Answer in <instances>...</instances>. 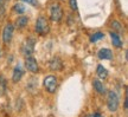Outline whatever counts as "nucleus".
I'll use <instances>...</instances> for the list:
<instances>
[{
    "label": "nucleus",
    "mask_w": 128,
    "mask_h": 117,
    "mask_svg": "<svg viewBox=\"0 0 128 117\" xmlns=\"http://www.w3.org/2000/svg\"><path fill=\"white\" fill-rule=\"evenodd\" d=\"M92 85H94V89H95V91L97 92V94H100V95H104L106 94V88H104L103 83H102L101 81H98V79H94Z\"/></svg>",
    "instance_id": "12"
},
{
    "label": "nucleus",
    "mask_w": 128,
    "mask_h": 117,
    "mask_svg": "<svg viewBox=\"0 0 128 117\" xmlns=\"http://www.w3.org/2000/svg\"><path fill=\"white\" fill-rule=\"evenodd\" d=\"M102 38H104V33L103 32H95L90 36V43H95V41L100 40Z\"/></svg>",
    "instance_id": "15"
},
{
    "label": "nucleus",
    "mask_w": 128,
    "mask_h": 117,
    "mask_svg": "<svg viewBox=\"0 0 128 117\" xmlns=\"http://www.w3.org/2000/svg\"><path fill=\"white\" fill-rule=\"evenodd\" d=\"M34 44H36V39L34 38H28L24 41L23 46H22V53L25 57H31L33 51H34Z\"/></svg>",
    "instance_id": "4"
},
{
    "label": "nucleus",
    "mask_w": 128,
    "mask_h": 117,
    "mask_svg": "<svg viewBox=\"0 0 128 117\" xmlns=\"http://www.w3.org/2000/svg\"><path fill=\"white\" fill-rule=\"evenodd\" d=\"M97 57L100 59H108V60H110V59L113 58V52H112V50L107 49V47H104V49H101L98 52H97Z\"/></svg>",
    "instance_id": "9"
},
{
    "label": "nucleus",
    "mask_w": 128,
    "mask_h": 117,
    "mask_svg": "<svg viewBox=\"0 0 128 117\" xmlns=\"http://www.w3.org/2000/svg\"><path fill=\"white\" fill-rule=\"evenodd\" d=\"M110 38H112V41H113V45L115 47H118V49H121L124 44H122V40H121V38L120 36L116 33V32H110Z\"/></svg>",
    "instance_id": "11"
},
{
    "label": "nucleus",
    "mask_w": 128,
    "mask_h": 117,
    "mask_svg": "<svg viewBox=\"0 0 128 117\" xmlns=\"http://www.w3.org/2000/svg\"><path fill=\"white\" fill-rule=\"evenodd\" d=\"M50 15H51V19L54 21H60L62 17H63V9L60 7V4H51L50 6Z\"/></svg>",
    "instance_id": "5"
},
{
    "label": "nucleus",
    "mask_w": 128,
    "mask_h": 117,
    "mask_svg": "<svg viewBox=\"0 0 128 117\" xmlns=\"http://www.w3.org/2000/svg\"><path fill=\"white\" fill-rule=\"evenodd\" d=\"M119 104H120V97L118 92L115 90L108 91V95H107V108H108V110L110 113L118 111Z\"/></svg>",
    "instance_id": "1"
},
{
    "label": "nucleus",
    "mask_w": 128,
    "mask_h": 117,
    "mask_svg": "<svg viewBox=\"0 0 128 117\" xmlns=\"http://www.w3.org/2000/svg\"><path fill=\"white\" fill-rule=\"evenodd\" d=\"M13 31H14V27L11 23H7L5 25L4 30H2V40H4L5 44H8L10 41L12 40Z\"/></svg>",
    "instance_id": "6"
},
{
    "label": "nucleus",
    "mask_w": 128,
    "mask_h": 117,
    "mask_svg": "<svg viewBox=\"0 0 128 117\" xmlns=\"http://www.w3.org/2000/svg\"><path fill=\"white\" fill-rule=\"evenodd\" d=\"M87 117H104L102 114L100 113H95V114H92V115H90V116H87Z\"/></svg>",
    "instance_id": "21"
},
{
    "label": "nucleus",
    "mask_w": 128,
    "mask_h": 117,
    "mask_svg": "<svg viewBox=\"0 0 128 117\" xmlns=\"http://www.w3.org/2000/svg\"><path fill=\"white\" fill-rule=\"evenodd\" d=\"M63 68V62L60 57H54L50 60V69L54 71H60Z\"/></svg>",
    "instance_id": "8"
},
{
    "label": "nucleus",
    "mask_w": 128,
    "mask_h": 117,
    "mask_svg": "<svg viewBox=\"0 0 128 117\" xmlns=\"http://www.w3.org/2000/svg\"><path fill=\"white\" fill-rule=\"evenodd\" d=\"M0 56H1V47H0Z\"/></svg>",
    "instance_id": "22"
},
{
    "label": "nucleus",
    "mask_w": 128,
    "mask_h": 117,
    "mask_svg": "<svg viewBox=\"0 0 128 117\" xmlns=\"http://www.w3.org/2000/svg\"><path fill=\"white\" fill-rule=\"evenodd\" d=\"M43 84H44V88L45 90L49 92V94H55L56 90H57V85H58V81L55 76H46L43 81Z\"/></svg>",
    "instance_id": "3"
},
{
    "label": "nucleus",
    "mask_w": 128,
    "mask_h": 117,
    "mask_svg": "<svg viewBox=\"0 0 128 117\" xmlns=\"http://www.w3.org/2000/svg\"><path fill=\"white\" fill-rule=\"evenodd\" d=\"M112 26L114 27L115 30H118V31H122V26H121V24H120L119 21H116V20H114V21L112 23Z\"/></svg>",
    "instance_id": "18"
},
{
    "label": "nucleus",
    "mask_w": 128,
    "mask_h": 117,
    "mask_svg": "<svg viewBox=\"0 0 128 117\" xmlns=\"http://www.w3.org/2000/svg\"><path fill=\"white\" fill-rule=\"evenodd\" d=\"M6 85H7V84H6V79L1 76L0 77V96H4V95L6 94V91H7Z\"/></svg>",
    "instance_id": "16"
},
{
    "label": "nucleus",
    "mask_w": 128,
    "mask_h": 117,
    "mask_svg": "<svg viewBox=\"0 0 128 117\" xmlns=\"http://www.w3.org/2000/svg\"><path fill=\"white\" fill-rule=\"evenodd\" d=\"M34 30H36V32L38 34H40V36H46V34L49 33V31H50V25H49L48 19H46L44 15H40L39 18L37 19Z\"/></svg>",
    "instance_id": "2"
},
{
    "label": "nucleus",
    "mask_w": 128,
    "mask_h": 117,
    "mask_svg": "<svg viewBox=\"0 0 128 117\" xmlns=\"http://www.w3.org/2000/svg\"><path fill=\"white\" fill-rule=\"evenodd\" d=\"M28 24V18L26 15H20L16 20V26L18 27V28H24Z\"/></svg>",
    "instance_id": "13"
},
{
    "label": "nucleus",
    "mask_w": 128,
    "mask_h": 117,
    "mask_svg": "<svg viewBox=\"0 0 128 117\" xmlns=\"http://www.w3.org/2000/svg\"><path fill=\"white\" fill-rule=\"evenodd\" d=\"M25 68L32 73H37L38 72V63L32 56L25 58Z\"/></svg>",
    "instance_id": "7"
},
{
    "label": "nucleus",
    "mask_w": 128,
    "mask_h": 117,
    "mask_svg": "<svg viewBox=\"0 0 128 117\" xmlns=\"http://www.w3.org/2000/svg\"><path fill=\"white\" fill-rule=\"evenodd\" d=\"M96 73H97V76L100 77L101 79H106V78L108 77V71H107L106 68H103V65H98V66H97Z\"/></svg>",
    "instance_id": "14"
},
{
    "label": "nucleus",
    "mask_w": 128,
    "mask_h": 117,
    "mask_svg": "<svg viewBox=\"0 0 128 117\" xmlns=\"http://www.w3.org/2000/svg\"><path fill=\"white\" fill-rule=\"evenodd\" d=\"M23 75H24L23 69L20 68V65H17V66L14 68V70H13V75H12V81H13L14 83L19 82L20 79H22Z\"/></svg>",
    "instance_id": "10"
},
{
    "label": "nucleus",
    "mask_w": 128,
    "mask_h": 117,
    "mask_svg": "<svg viewBox=\"0 0 128 117\" xmlns=\"http://www.w3.org/2000/svg\"><path fill=\"white\" fill-rule=\"evenodd\" d=\"M22 1H24V2H28V4H31L32 6H34V7H37V6H38V1H37V0H22Z\"/></svg>",
    "instance_id": "20"
},
{
    "label": "nucleus",
    "mask_w": 128,
    "mask_h": 117,
    "mask_svg": "<svg viewBox=\"0 0 128 117\" xmlns=\"http://www.w3.org/2000/svg\"><path fill=\"white\" fill-rule=\"evenodd\" d=\"M13 9H14V12H17V13H19V14H23L24 12H25L26 7H25L24 4H22V2H17V4H14Z\"/></svg>",
    "instance_id": "17"
},
{
    "label": "nucleus",
    "mask_w": 128,
    "mask_h": 117,
    "mask_svg": "<svg viewBox=\"0 0 128 117\" xmlns=\"http://www.w3.org/2000/svg\"><path fill=\"white\" fill-rule=\"evenodd\" d=\"M69 4H70V7L76 11L77 9V0H69Z\"/></svg>",
    "instance_id": "19"
}]
</instances>
